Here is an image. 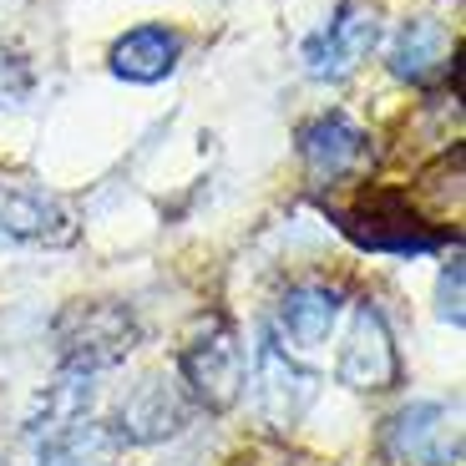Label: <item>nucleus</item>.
Here are the masks:
<instances>
[{"label":"nucleus","instance_id":"nucleus-1","mask_svg":"<svg viewBox=\"0 0 466 466\" xmlns=\"http://www.w3.org/2000/svg\"><path fill=\"white\" fill-rule=\"evenodd\" d=\"M61 355H66L71 370H106L122 355H132L137 345V319L122 309V304H76L66 309L56 325Z\"/></svg>","mask_w":466,"mask_h":466},{"label":"nucleus","instance_id":"nucleus-2","mask_svg":"<svg viewBox=\"0 0 466 466\" xmlns=\"http://www.w3.org/2000/svg\"><path fill=\"white\" fill-rule=\"evenodd\" d=\"M385 451L410 466H456L461 461V410L446 400H410L385 426Z\"/></svg>","mask_w":466,"mask_h":466},{"label":"nucleus","instance_id":"nucleus-3","mask_svg":"<svg viewBox=\"0 0 466 466\" xmlns=\"http://www.w3.org/2000/svg\"><path fill=\"white\" fill-rule=\"evenodd\" d=\"M375 35H380V21H375L370 5L345 0L335 11V21L304 46V71H309L315 82H345L350 71L375 51Z\"/></svg>","mask_w":466,"mask_h":466},{"label":"nucleus","instance_id":"nucleus-4","mask_svg":"<svg viewBox=\"0 0 466 466\" xmlns=\"http://www.w3.org/2000/svg\"><path fill=\"white\" fill-rule=\"evenodd\" d=\"M183 380L208 410H228L244 396V350L228 325H208L183 350Z\"/></svg>","mask_w":466,"mask_h":466},{"label":"nucleus","instance_id":"nucleus-5","mask_svg":"<svg viewBox=\"0 0 466 466\" xmlns=\"http://www.w3.org/2000/svg\"><path fill=\"white\" fill-rule=\"evenodd\" d=\"M339 228H345L360 248H390V254H426V248L441 244V228L416 218V213L400 198H390V193L375 198V203H360L355 213H339Z\"/></svg>","mask_w":466,"mask_h":466},{"label":"nucleus","instance_id":"nucleus-6","mask_svg":"<svg viewBox=\"0 0 466 466\" xmlns=\"http://www.w3.org/2000/svg\"><path fill=\"white\" fill-rule=\"evenodd\" d=\"M339 380L350 390H390L400 380V355H396V339L385 329L380 309L360 304L355 309V325L345 335V350H339Z\"/></svg>","mask_w":466,"mask_h":466},{"label":"nucleus","instance_id":"nucleus-7","mask_svg":"<svg viewBox=\"0 0 466 466\" xmlns=\"http://www.w3.org/2000/svg\"><path fill=\"white\" fill-rule=\"evenodd\" d=\"M365 152H370V137H365L345 112H319L315 122L299 127V157H304V167H309L315 183H339V177H350L365 163Z\"/></svg>","mask_w":466,"mask_h":466},{"label":"nucleus","instance_id":"nucleus-8","mask_svg":"<svg viewBox=\"0 0 466 466\" xmlns=\"http://www.w3.org/2000/svg\"><path fill=\"white\" fill-rule=\"evenodd\" d=\"M309 400H315V375L289 365V355H284L279 345L258 350V410H264L268 426H274V431L299 426Z\"/></svg>","mask_w":466,"mask_h":466},{"label":"nucleus","instance_id":"nucleus-9","mask_svg":"<svg viewBox=\"0 0 466 466\" xmlns=\"http://www.w3.org/2000/svg\"><path fill=\"white\" fill-rule=\"evenodd\" d=\"M0 238L15 244H61L71 238V223L56 198L25 183H0Z\"/></svg>","mask_w":466,"mask_h":466},{"label":"nucleus","instance_id":"nucleus-10","mask_svg":"<svg viewBox=\"0 0 466 466\" xmlns=\"http://www.w3.org/2000/svg\"><path fill=\"white\" fill-rule=\"evenodd\" d=\"M187 426V400L177 390V380H163V375H152V380L137 385V396L127 400L122 410V441H163V436L183 431Z\"/></svg>","mask_w":466,"mask_h":466},{"label":"nucleus","instance_id":"nucleus-11","mask_svg":"<svg viewBox=\"0 0 466 466\" xmlns=\"http://www.w3.org/2000/svg\"><path fill=\"white\" fill-rule=\"evenodd\" d=\"M177 51H183L177 46V31H167V25H137V31H127L112 46V71L122 82L152 86V82H163V76H173Z\"/></svg>","mask_w":466,"mask_h":466},{"label":"nucleus","instance_id":"nucleus-12","mask_svg":"<svg viewBox=\"0 0 466 466\" xmlns=\"http://www.w3.org/2000/svg\"><path fill=\"white\" fill-rule=\"evenodd\" d=\"M339 315V294L325 289V284H299L279 299V335L289 339L294 350H319L335 329Z\"/></svg>","mask_w":466,"mask_h":466},{"label":"nucleus","instance_id":"nucleus-13","mask_svg":"<svg viewBox=\"0 0 466 466\" xmlns=\"http://www.w3.org/2000/svg\"><path fill=\"white\" fill-rule=\"evenodd\" d=\"M451 56V35L436 15H416L400 25V35L390 41V71L400 82H431L436 71Z\"/></svg>","mask_w":466,"mask_h":466},{"label":"nucleus","instance_id":"nucleus-14","mask_svg":"<svg viewBox=\"0 0 466 466\" xmlns=\"http://www.w3.org/2000/svg\"><path fill=\"white\" fill-rule=\"evenodd\" d=\"M96 385H92V370H61L56 385H46V396H41V406H35L31 416V431L35 436H56L66 431V426H76V420H86V406H92Z\"/></svg>","mask_w":466,"mask_h":466},{"label":"nucleus","instance_id":"nucleus-15","mask_svg":"<svg viewBox=\"0 0 466 466\" xmlns=\"http://www.w3.org/2000/svg\"><path fill=\"white\" fill-rule=\"evenodd\" d=\"M116 446H122L116 431H106L96 420H76L66 431L46 436L41 466H116Z\"/></svg>","mask_w":466,"mask_h":466},{"label":"nucleus","instance_id":"nucleus-16","mask_svg":"<svg viewBox=\"0 0 466 466\" xmlns=\"http://www.w3.org/2000/svg\"><path fill=\"white\" fill-rule=\"evenodd\" d=\"M25 92H31V71L15 51L0 46V106H21Z\"/></svg>","mask_w":466,"mask_h":466},{"label":"nucleus","instance_id":"nucleus-17","mask_svg":"<svg viewBox=\"0 0 466 466\" xmlns=\"http://www.w3.org/2000/svg\"><path fill=\"white\" fill-rule=\"evenodd\" d=\"M436 309L446 325H461V254H451V264L441 268V289H436Z\"/></svg>","mask_w":466,"mask_h":466}]
</instances>
